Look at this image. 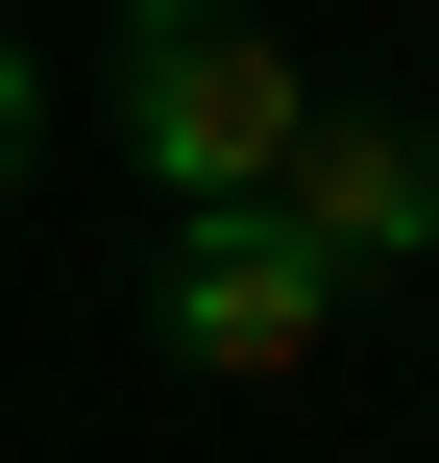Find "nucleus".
<instances>
[{"instance_id": "nucleus-1", "label": "nucleus", "mask_w": 439, "mask_h": 463, "mask_svg": "<svg viewBox=\"0 0 439 463\" xmlns=\"http://www.w3.org/2000/svg\"><path fill=\"white\" fill-rule=\"evenodd\" d=\"M98 98H122V146H147L171 195H269L293 122H318L293 49H269L244 0H122V24H98Z\"/></svg>"}, {"instance_id": "nucleus-2", "label": "nucleus", "mask_w": 439, "mask_h": 463, "mask_svg": "<svg viewBox=\"0 0 439 463\" xmlns=\"http://www.w3.org/2000/svg\"><path fill=\"white\" fill-rule=\"evenodd\" d=\"M342 293H367V269H342L293 195H171V366H244V391H269V366L342 342Z\"/></svg>"}, {"instance_id": "nucleus-3", "label": "nucleus", "mask_w": 439, "mask_h": 463, "mask_svg": "<svg viewBox=\"0 0 439 463\" xmlns=\"http://www.w3.org/2000/svg\"><path fill=\"white\" fill-rule=\"evenodd\" d=\"M269 195H293L342 269H439V122H367V98H318Z\"/></svg>"}, {"instance_id": "nucleus-4", "label": "nucleus", "mask_w": 439, "mask_h": 463, "mask_svg": "<svg viewBox=\"0 0 439 463\" xmlns=\"http://www.w3.org/2000/svg\"><path fill=\"white\" fill-rule=\"evenodd\" d=\"M49 171V73H24V24H0V195Z\"/></svg>"}]
</instances>
